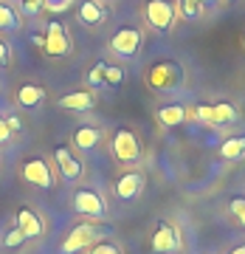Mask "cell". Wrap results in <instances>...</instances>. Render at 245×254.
Returning <instances> with one entry per match:
<instances>
[{
    "label": "cell",
    "instance_id": "obj_1",
    "mask_svg": "<svg viewBox=\"0 0 245 254\" xmlns=\"http://www.w3.org/2000/svg\"><path fill=\"white\" fill-rule=\"evenodd\" d=\"M175 17H178V9L169 0H147L144 3V20L155 31H169L175 26Z\"/></svg>",
    "mask_w": 245,
    "mask_h": 254
},
{
    "label": "cell",
    "instance_id": "obj_2",
    "mask_svg": "<svg viewBox=\"0 0 245 254\" xmlns=\"http://www.w3.org/2000/svg\"><path fill=\"white\" fill-rule=\"evenodd\" d=\"M147 82L152 85L155 91L169 93L183 82V71H181V65H175V63H155L149 68V73H147Z\"/></svg>",
    "mask_w": 245,
    "mask_h": 254
},
{
    "label": "cell",
    "instance_id": "obj_3",
    "mask_svg": "<svg viewBox=\"0 0 245 254\" xmlns=\"http://www.w3.org/2000/svg\"><path fill=\"white\" fill-rule=\"evenodd\" d=\"M113 155L121 164H136L141 158V141H138V136L133 130H127V127L116 130V136H113Z\"/></svg>",
    "mask_w": 245,
    "mask_h": 254
},
{
    "label": "cell",
    "instance_id": "obj_4",
    "mask_svg": "<svg viewBox=\"0 0 245 254\" xmlns=\"http://www.w3.org/2000/svg\"><path fill=\"white\" fill-rule=\"evenodd\" d=\"M144 46V34L138 28L127 26V28H118L116 34L110 37V48L116 51L118 57H136Z\"/></svg>",
    "mask_w": 245,
    "mask_h": 254
},
{
    "label": "cell",
    "instance_id": "obj_5",
    "mask_svg": "<svg viewBox=\"0 0 245 254\" xmlns=\"http://www.w3.org/2000/svg\"><path fill=\"white\" fill-rule=\"evenodd\" d=\"M23 178L28 184L40 187V190H51L54 187V170H51V164L46 158H28L23 164Z\"/></svg>",
    "mask_w": 245,
    "mask_h": 254
},
{
    "label": "cell",
    "instance_id": "obj_6",
    "mask_svg": "<svg viewBox=\"0 0 245 254\" xmlns=\"http://www.w3.org/2000/svg\"><path fill=\"white\" fill-rule=\"evenodd\" d=\"M99 237V229L93 226V223H82V226H76L71 232V235L62 240V249L59 252L62 254H76L82 252V249H91V243Z\"/></svg>",
    "mask_w": 245,
    "mask_h": 254
},
{
    "label": "cell",
    "instance_id": "obj_7",
    "mask_svg": "<svg viewBox=\"0 0 245 254\" xmlns=\"http://www.w3.org/2000/svg\"><path fill=\"white\" fill-rule=\"evenodd\" d=\"M43 48H46V54H51V57H62V54L71 51V37H68L62 23H48L46 37H43Z\"/></svg>",
    "mask_w": 245,
    "mask_h": 254
},
{
    "label": "cell",
    "instance_id": "obj_8",
    "mask_svg": "<svg viewBox=\"0 0 245 254\" xmlns=\"http://www.w3.org/2000/svg\"><path fill=\"white\" fill-rule=\"evenodd\" d=\"M71 203H73V209H76L79 215H91V218H101V215H104V200L99 198V192L88 190V187L73 192Z\"/></svg>",
    "mask_w": 245,
    "mask_h": 254
},
{
    "label": "cell",
    "instance_id": "obj_9",
    "mask_svg": "<svg viewBox=\"0 0 245 254\" xmlns=\"http://www.w3.org/2000/svg\"><path fill=\"white\" fill-rule=\"evenodd\" d=\"M54 158H56V164H59V170H62V175L68 181H76L82 175V158H76V153H71V147L59 144L54 150Z\"/></svg>",
    "mask_w": 245,
    "mask_h": 254
},
{
    "label": "cell",
    "instance_id": "obj_10",
    "mask_svg": "<svg viewBox=\"0 0 245 254\" xmlns=\"http://www.w3.org/2000/svg\"><path fill=\"white\" fill-rule=\"evenodd\" d=\"M141 190H144V175L141 173H127V175H121V178L116 181V198L118 200L138 198Z\"/></svg>",
    "mask_w": 245,
    "mask_h": 254
},
{
    "label": "cell",
    "instance_id": "obj_11",
    "mask_svg": "<svg viewBox=\"0 0 245 254\" xmlns=\"http://www.w3.org/2000/svg\"><path fill=\"white\" fill-rule=\"evenodd\" d=\"M178 249V232L172 229V223H158L152 235V252L158 254H169Z\"/></svg>",
    "mask_w": 245,
    "mask_h": 254
},
{
    "label": "cell",
    "instance_id": "obj_12",
    "mask_svg": "<svg viewBox=\"0 0 245 254\" xmlns=\"http://www.w3.org/2000/svg\"><path fill=\"white\" fill-rule=\"evenodd\" d=\"M104 6H101V0H82L79 9H76V17H79V23H85V26H99L101 20H104Z\"/></svg>",
    "mask_w": 245,
    "mask_h": 254
},
{
    "label": "cell",
    "instance_id": "obj_13",
    "mask_svg": "<svg viewBox=\"0 0 245 254\" xmlns=\"http://www.w3.org/2000/svg\"><path fill=\"white\" fill-rule=\"evenodd\" d=\"M17 229L28 237H40L43 235V220L37 218V212H31V209H20L17 212Z\"/></svg>",
    "mask_w": 245,
    "mask_h": 254
},
{
    "label": "cell",
    "instance_id": "obj_14",
    "mask_svg": "<svg viewBox=\"0 0 245 254\" xmlns=\"http://www.w3.org/2000/svg\"><path fill=\"white\" fill-rule=\"evenodd\" d=\"M93 105H96V96H93L91 91H76V93H68V96H62L59 99V108L65 110H91Z\"/></svg>",
    "mask_w": 245,
    "mask_h": 254
},
{
    "label": "cell",
    "instance_id": "obj_15",
    "mask_svg": "<svg viewBox=\"0 0 245 254\" xmlns=\"http://www.w3.org/2000/svg\"><path fill=\"white\" fill-rule=\"evenodd\" d=\"M155 116H158V122H161L163 127H178L189 119V110L183 108V105H166V108H161Z\"/></svg>",
    "mask_w": 245,
    "mask_h": 254
},
{
    "label": "cell",
    "instance_id": "obj_16",
    "mask_svg": "<svg viewBox=\"0 0 245 254\" xmlns=\"http://www.w3.org/2000/svg\"><path fill=\"white\" fill-rule=\"evenodd\" d=\"M101 141V130L99 127H79L76 133H73V144L79 147V150H93V147Z\"/></svg>",
    "mask_w": 245,
    "mask_h": 254
},
{
    "label": "cell",
    "instance_id": "obj_17",
    "mask_svg": "<svg viewBox=\"0 0 245 254\" xmlns=\"http://www.w3.org/2000/svg\"><path fill=\"white\" fill-rule=\"evenodd\" d=\"M43 99H46V91H43L40 85H31V82L20 85V91H17V102L23 105V108H37V105H40Z\"/></svg>",
    "mask_w": 245,
    "mask_h": 254
},
{
    "label": "cell",
    "instance_id": "obj_18",
    "mask_svg": "<svg viewBox=\"0 0 245 254\" xmlns=\"http://www.w3.org/2000/svg\"><path fill=\"white\" fill-rule=\"evenodd\" d=\"M220 155L228 158V161H240L245 155V136H234V138H228V141H223L220 144Z\"/></svg>",
    "mask_w": 245,
    "mask_h": 254
},
{
    "label": "cell",
    "instance_id": "obj_19",
    "mask_svg": "<svg viewBox=\"0 0 245 254\" xmlns=\"http://www.w3.org/2000/svg\"><path fill=\"white\" fill-rule=\"evenodd\" d=\"M20 28V14L14 11L11 3L0 0V31H17Z\"/></svg>",
    "mask_w": 245,
    "mask_h": 254
},
{
    "label": "cell",
    "instance_id": "obj_20",
    "mask_svg": "<svg viewBox=\"0 0 245 254\" xmlns=\"http://www.w3.org/2000/svg\"><path fill=\"white\" fill-rule=\"evenodd\" d=\"M231 122H237L234 105H228V102L211 105V122H209V125H231Z\"/></svg>",
    "mask_w": 245,
    "mask_h": 254
},
{
    "label": "cell",
    "instance_id": "obj_21",
    "mask_svg": "<svg viewBox=\"0 0 245 254\" xmlns=\"http://www.w3.org/2000/svg\"><path fill=\"white\" fill-rule=\"evenodd\" d=\"M206 3H209V0H181V3H178V11H181L186 20H197L200 14H203V9H206Z\"/></svg>",
    "mask_w": 245,
    "mask_h": 254
},
{
    "label": "cell",
    "instance_id": "obj_22",
    "mask_svg": "<svg viewBox=\"0 0 245 254\" xmlns=\"http://www.w3.org/2000/svg\"><path fill=\"white\" fill-rule=\"evenodd\" d=\"M121 79H124V71L118 68V65H104V85H121Z\"/></svg>",
    "mask_w": 245,
    "mask_h": 254
},
{
    "label": "cell",
    "instance_id": "obj_23",
    "mask_svg": "<svg viewBox=\"0 0 245 254\" xmlns=\"http://www.w3.org/2000/svg\"><path fill=\"white\" fill-rule=\"evenodd\" d=\"M20 243H26V235H23L20 229H11L9 235L3 237V246H6V249H17Z\"/></svg>",
    "mask_w": 245,
    "mask_h": 254
},
{
    "label": "cell",
    "instance_id": "obj_24",
    "mask_svg": "<svg viewBox=\"0 0 245 254\" xmlns=\"http://www.w3.org/2000/svg\"><path fill=\"white\" fill-rule=\"evenodd\" d=\"M20 6H23V11H26L28 17H34V14H40V11H43L46 0H20Z\"/></svg>",
    "mask_w": 245,
    "mask_h": 254
},
{
    "label": "cell",
    "instance_id": "obj_25",
    "mask_svg": "<svg viewBox=\"0 0 245 254\" xmlns=\"http://www.w3.org/2000/svg\"><path fill=\"white\" fill-rule=\"evenodd\" d=\"M101 82H104V63H99L91 73H88V85H91V88H99Z\"/></svg>",
    "mask_w": 245,
    "mask_h": 254
},
{
    "label": "cell",
    "instance_id": "obj_26",
    "mask_svg": "<svg viewBox=\"0 0 245 254\" xmlns=\"http://www.w3.org/2000/svg\"><path fill=\"white\" fill-rule=\"evenodd\" d=\"M231 215H234V218L245 226V198H234V200H231Z\"/></svg>",
    "mask_w": 245,
    "mask_h": 254
},
{
    "label": "cell",
    "instance_id": "obj_27",
    "mask_svg": "<svg viewBox=\"0 0 245 254\" xmlns=\"http://www.w3.org/2000/svg\"><path fill=\"white\" fill-rule=\"evenodd\" d=\"M91 254H121V249L116 243H99L91 249Z\"/></svg>",
    "mask_w": 245,
    "mask_h": 254
},
{
    "label": "cell",
    "instance_id": "obj_28",
    "mask_svg": "<svg viewBox=\"0 0 245 254\" xmlns=\"http://www.w3.org/2000/svg\"><path fill=\"white\" fill-rule=\"evenodd\" d=\"M195 116H197L200 122H211V105H200V108L195 110Z\"/></svg>",
    "mask_w": 245,
    "mask_h": 254
},
{
    "label": "cell",
    "instance_id": "obj_29",
    "mask_svg": "<svg viewBox=\"0 0 245 254\" xmlns=\"http://www.w3.org/2000/svg\"><path fill=\"white\" fill-rule=\"evenodd\" d=\"M9 136H11V127H9V122H6V119H0V141H6Z\"/></svg>",
    "mask_w": 245,
    "mask_h": 254
},
{
    "label": "cell",
    "instance_id": "obj_30",
    "mask_svg": "<svg viewBox=\"0 0 245 254\" xmlns=\"http://www.w3.org/2000/svg\"><path fill=\"white\" fill-rule=\"evenodd\" d=\"M6 63H9V46L0 40V65H6Z\"/></svg>",
    "mask_w": 245,
    "mask_h": 254
},
{
    "label": "cell",
    "instance_id": "obj_31",
    "mask_svg": "<svg viewBox=\"0 0 245 254\" xmlns=\"http://www.w3.org/2000/svg\"><path fill=\"white\" fill-rule=\"evenodd\" d=\"M46 6H51V9H65L68 0H46Z\"/></svg>",
    "mask_w": 245,
    "mask_h": 254
},
{
    "label": "cell",
    "instance_id": "obj_32",
    "mask_svg": "<svg viewBox=\"0 0 245 254\" xmlns=\"http://www.w3.org/2000/svg\"><path fill=\"white\" fill-rule=\"evenodd\" d=\"M228 254H245V246H237V249H231Z\"/></svg>",
    "mask_w": 245,
    "mask_h": 254
}]
</instances>
